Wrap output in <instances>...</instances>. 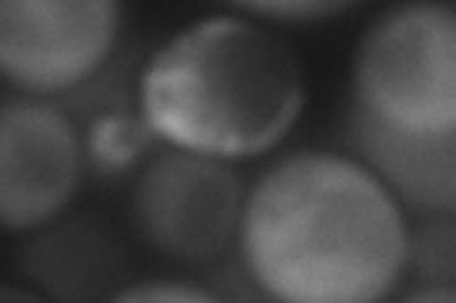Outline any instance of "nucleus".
Masks as SVG:
<instances>
[{
    "instance_id": "f257e3e1",
    "label": "nucleus",
    "mask_w": 456,
    "mask_h": 303,
    "mask_svg": "<svg viewBox=\"0 0 456 303\" xmlns=\"http://www.w3.org/2000/svg\"><path fill=\"white\" fill-rule=\"evenodd\" d=\"M240 258L263 296L373 303L411 262V227L388 182L358 155H285L248 190Z\"/></svg>"
},
{
    "instance_id": "f03ea898",
    "label": "nucleus",
    "mask_w": 456,
    "mask_h": 303,
    "mask_svg": "<svg viewBox=\"0 0 456 303\" xmlns=\"http://www.w3.org/2000/svg\"><path fill=\"white\" fill-rule=\"evenodd\" d=\"M305 72L251 16H202L160 42L137 80V110L167 148L236 163L289 137Z\"/></svg>"
},
{
    "instance_id": "7ed1b4c3",
    "label": "nucleus",
    "mask_w": 456,
    "mask_h": 303,
    "mask_svg": "<svg viewBox=\"0 0 456 303\" xmlns=\"http://www.w3.org/2000/svg\"><path fill=\"white\" fill-rule=\"evenodd\" d=\"M350 125L456 137V4L411 0L373 20L354 50Z\"/></svg>"
},
{
    "instance_id": "20e7f679",
    "label": "nucleus",
    "mask_w": 456,
    "mask_h": 303,
    "mask_svg": "<svg viewBox=\"0 0 456 303\" xmlns=\"http://www.w3.org/2000/svg\"><path fill=\"white\" fill-rule=\"evenodd\" d=\"M122 35V0H0V72L23 95L88 84Z\"/></svg>"
},
{
    "instance_id": "39448f33",
    "label": "nucleus",
    "mask_w": 456,
    "mask_h": 303,
    "mask_svg": "<svg viewBox=\"0 0 456 303\" xmlns=\"http://www.w3.org/2000/svg\"><path fill=\"white\" fill-rule=\"evenodd\" d=\"M248 194L232 167L187 148L156 152L134 186V220L152 251L202 262L240 235Z\"/></svg>"
},
{
    "instance_id": "423d86ee",
    "label": "nucleus",
    "mask_w": 456,
    "mask_h": 303,
    "mask_svg": "<svg viewBox=\"0 0 456 303\" xmlns=\"http://www.w3.org/2000/svg\"><path fill=\"white\" fill-rule=\"evenodd\" d=\"M84 140L46 95H8L0 107V224L38 232L69 209L84 175Z\"/></svg>"
},
{
    "instance_id": "0eeeda50",
    "label": "nucleus",
    "mask_w": 456,
    "mask_h": 303,
    "mask_svg": "<svg viewBox=\"0 0 456 303\" xmlns=\"http://www.w3.org/2000/svg\"><path fill=\"white\" fill-rule=\"evenodd\" d=\"M354 155L388 182V190L422 212L456 209V137H392L369 125H346Z\"/></svg>"
},
{
    "instance_id": "6e6552de",
    "label": "nucleus",
    "mask_w": 456,
    "mask_h": 303,
    "mask_svg": "<svg viewBox=\"0 0 456 303\" xmlns=\"http://www.w3.org/2000/svg\"><path fill=\"white\" fill-rule=\"evenodd\" d=\"M149 140L152 129L141 118V110L134 118L130 114H107V118H95V125L88 129V160L99 171H126L145 155Z\"/></svg>"
},
{
    "instance_id": "1a4fd4ad",
    "label": "nucleus",
    "mask_w": 456,
    "mask_h": 303,
    "mask_svg": "<svg viewBox=\"0 0 456 303\" xmlns=\"http://www.w3.org/2000/svg\"><path fill=\"white\" fill-rule=\"evenodd\" d=\"M251 20H270V23H320L335 20L350 12L358 0H228Z\"/></svg>"
},
{
    "instance_id": "9d476101",
    "label": "nucleus",
    "mask_w": 456,
    "mask_h": 303,
    "mask_svg": "<svg viewBox=\"0 0 456 303\" xmlns=\"http://www.w3.org/2000/svg\"><path fill=\"white\" fill-rule=\"evenodd\" d=\"M118 299H194V303H202L209 299L202 288H194V284H179V281H145V284H130V288H122Z\"/></svg>"
}]
</instances>
